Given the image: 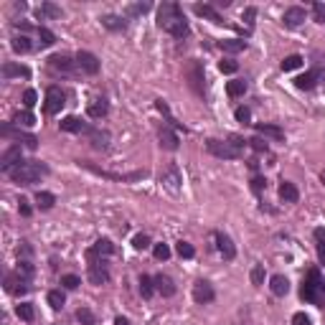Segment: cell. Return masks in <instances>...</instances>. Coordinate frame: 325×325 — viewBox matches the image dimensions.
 Returning <instances> with one entry per match:
<instances>
[{
    "label": "cell",
    "instance_id": "obj_1",
    "mask_svg": "<svg viewBox=\"0 0 325 325\" xmlns=\"http://www.w3.org/2000/svg\"><path fill=\"white\" fill-rule=\"evenodd\" d=\"M157 26L162 31H168L176 38H186L188 36V23L178 8V3H162L157 8Z\"/></svg>",
    "mask_w": 325,
    "mask_h": 325
},
{
    "label": "cell",
    "instance_id": "obj_2",
    "mask_svg": "<svg viewBox=\"0 0 325 325\" xmlns=\"http://www.w3.org/2000/svg\"><path fill=\"white\" fill-rule=\"evenodd\" d=\"M46 173H49V168L44 166V162H38V160H21L8 176H11L18 186H33V183H38L41 176H46Z\"/></svg>",
    "mask_w": 325,
    "mask_h": 325
},
{
    "label": "cell",
    "instance_id": "obj_3",
    "mask_svg": "<svg viewBox=\"0 0 325 325\" xmlns=\"http://www.w3.org/2000/svg\"><path fill=\"white\" fill-rule=\"evenodd\" d=\"M300 297L305 302L325 307V277L320 274V269H310L307 272V277L302 282V290H300Z\"/></svg>",
    "mask_w": 325,
    "mask_h": 325
},
{
    "label": "cell",
    "instance_id": "obj_4",
    "mask_svg": "<svg viewBox=\"0 0 325 325\" xmlns=\"http://www.w3.org/2000/svg\"><path fill=\"white\" fill-rule=\"evenodd\" d=\"M206 150H209L211 155H216V157H224V160H234V157L241 155L229 140H226V142H221V140H209V142H206Z\"/></svg>",
    "mask_w": 325,
    "mask_h": 325
},
{
    "label": "cell",
    "instance_id": "obj_5",
    "mask_svg": "<svg viewBox=\"0 0 325 325\" xmlns=\"http://www.w3.org/2000/svg\"><path fill=\"white\" fill-rule=\"evenodd\" d=\"M64 104H66L64 89L61 87H49V92H46V112L49 114H56V112H61Z\"/></svg>",
    "mask_w": 325,
    "mask_h": 325
},
{
    "label": "cell",
    "instance_id": "obj_6",
    "mask_svg": "<svg viewBox=\"0 0 325 325\" xmlns=\"http://www.w3.org/2000/svg\"><path fill=\"white\" fill-rule=\"evenodd\" d=\"M76 66H79L84 74H92V76H94V74L99 71V59H97L92 51H79V54H76Z\"/></svg>",
    "mask_w": 325,
    "mask_h": 325
},
{
    "label": "cell",
    "instance_id": "obj_7",
    "mask_svg": "<svg viewBox=\"0 0 325 325\" xmlns=\"http://www.w3.org/2000/svg\"><path fill=\"white\" fill-rule=\"evenodd\" d=\"M89 279H92L94 285H104V282L109 279V269H107L104 259H92V262H89Z\"/></svg>",
    "mask_w": 325,
    "mask_h": 325
},
{
    "label": "cell",
    "instance_id": "obj_8",
    "mask_svg": "<svg viewBox=\"0 0 325 325\" xmlns=\"http://www.w3.org/2000/svg\"><path fill=\"white\" fill-rule=\"evenodd\" d=\"M21 162V147L18 145H13V147H8L6 152H3V157H0V171L3 173H11L16 166Z\"/></svg>",
    "mask_w": 325,
    "mask_h": 325
},
{
    "label": "cell",
    "instance_id": "obj_9",
    "mask_svg": "<svg viewBox=\"0 0 325 325\" xmlns=\"http://www.w3.org/2000/svg\"><path fill=\"white\" fill-rule=\"evenodd\" d=\"M214 297H216V295H214V287H211L206 279H198V282L193 285V300H196L198 305H209Z\"/></svg>",
    "mask_w": 325,
    "mask_h": 325
},
{
    "label": "cell",
    "instance_id": "obj_10",
    "mask_svg": "<svg viewBox=\"0 0 325 325\" xmlns=\"http://www.w3.org/2000/svg\"><path fill=\"white\" fill-rule=\"evenodd\" d=\"M160 183L166 186L168 191L178 193V188H181V186H178V183H181V173H178V168H176V166H168L166 171L160 173Z\"/></svg>",
    "mask_w": 325,
    "mask_h": 325
},
{
    "label": "cell",
    "instance_id": "obj_11",
    "mask_svg": "<svg viewBox=\"0 0 325 325\" xmlns=\"http://www.w3.org/2000/svg\"><path fill=\"white\" fill-rule=\"evenodd\" d=\"M157 140H160V145L166 147V150H178V145H181L178 135H176L168 125H162V127L157 130Z\"/></svg>",
    "mask_w": 325,
    "mask_h": 325
},
{
    "label": "cell",
    "instance_id": "obj_12",
    "mask_svg": "<svg viewBox=\"0 0 325 325\" xmlns=\"http://www.w3.org/2000/svg\"><path fill=\"white\" fill-rule=\"evenodd\" d=\"M49 64H51V69H54V71H61V74H71V71H74V66H76V61H71V56H66V54H56V56H51V59H49Z\"/></svg>",
    "mask_w": 325,
    "mask_h": 325
},
{
    "label": "cell",
    "instance_id": "obj_13",
    "mask_svg": "<svg viewBox=\"0 0 325 325\" xmlns=\"http://www.w3.org/2000/svg\"><path fill=\"white\" fill-rule=\"evenodd\" d=\"M6 290H8L11 295H23V292H28V282L16 272V274H8V277H6Z\"/></svg>",
    "mask_w": 325,
    "mask_h": 325
},
{
    "label": "cell",
    "instance_id": "obj_14",
    "mask_svg": "<svg viewBox=\"0 0 325 325\" xmlns=\"http://www.w3.org/2000/svg\"><path fill=\"white\" fill-rule=\"evenodd\" d=\"M152 282H155V290L162 297H173L176 295V285H173V279L168 274H157V277H152Z\"/></svg>",
    "mask_w": 325,
    "mask_h": 325
},
{
    "label": "cell",
    "instance_id": "obj_15",
    "mask_svg": "<svg viewBox=\"0 0 325 325\" xmlns=\"http://www.w3.org/2000/svg\"><path fill=\"white\" fill-rule=\"evenodd\" d=\"M3 132V137H16V140H21V142H26V147H31V150H36L38 147V137L36 135H26V132H16V130H11L8 125L0 130Z\"/></svg>",
    "mask_w": 325,
    "mask_h": 325
},
{
    "label": "cell",
    "instance_id": "obj_16",
    "mask_svg": "<svg viewBox=\"0 0 325 325\" xmlns=\"http://www.w3.org/2000/svg\"><path fill=\"white\" fill-rule=\"evenodd\" d=\"M186 74H188V79H191V87L201 94V92H204V89H201V82H204V69H201V64H198V61H191L188 69H186Z\"/></svg>",
    "mask_w": 325,
    "mask_h": 325
},
{
    "label": "cell",
    "instance_id": "obj_17",
    "mask_svg": "<svg viewBox=\"0 0 325 325\" xmlns=\"http://www.w3.org/2000/svg\"><path fill=\"white\" fill-rule=\"evenodd\" d=\"M282 21H285V26H287V28H297V26L305 21V11H302V8H297V6H292V8H287V11H285V18H282Z\"/></svg>",
    "mask_w": 325,
    "mask_h": 325
},
{
    "label": "cell",
    "instance_id": "obj_18",
    "mask_svg": "<svg viewBox=\"0 0 325 325\" xmlns=\"http://www.w3.org/2000/svg\"><path fill=\"white\" fill-rule=\"evenodd\" d=\"M279 198H282L285 204H297V198H300L297 186L290 183V181H282V183H279Z\"/></svg>",
    "mask_w": 325,
    "mask_h": 325
},
{
    "label": "cell",
    "instance_id": "obj_19",
    "mask_svg": "<svg viewBox=\"0 0 325 325\" xmlns=\"http://www.w3.org/2000/svg\"><path fill=\"white\" fill-rule=\"evenodd\" d=\"M107 109H109L107 99H92L89 107H87V114H89L92 119H102V117L107 114Z\"/></svg>",
    "mask_w": 325,
    "mask_h": 325
},
{
    "label": "cell",
    "instance_id": "obj_20",
    "mask_svg": "<svg viewBox=\"0 0 325 325\" xmlns=\"http://www.w3.org/2000/svg\"><path fill=\"white\" fill-rule=\"evenodd\" d=\"M216 241H219V252L224 254V259H234L236 257V247L226 234H216Z\"/></svg>",
    "mask_w": 325,
    "mask_h": 325
},
{
    "label": "cell",
    "instance_id": "obj_21",
    "mask_svg": "<svg viewBox=\"0 0 325 325\" xmlns=\"http://www.w3.org/2000/svg\"><path fill=\"white\" fill-rule=\"evenodd\" d=\"M193 11H196V16H201V18H209L211 23H219V26L224 23V18L216 13V8H214V6H201V3H198V6H193Z\"/></svg>",
    "mask_w": 325,
    "mask_h": 325
},
{
    "label": "cell",
    "instance_id": "obj_22",
    "mask_svg": "<svg viewBox=\"0 0 325 325\" xmlns=\"http://www.w3.org/2000/svg\"><path fill=\"white\" fill-rule=\"evenodd\" d=\"M219 49L224 54H239V51L247 49V41H241V38H224V41H219Z\"/></svg>",
    "mask_w": 325,
    "mask_h": 325
},
{
    "label": "cell",
    "instance_id": "obj_23",
    "mask_svg": "<svg viewBox=\"0 0 325 325\" xmlns=\"http://www.w3.org/2000/svg\"><path fill=\"white\" fill-rule=\"evenodd\" d=\"M61 130H64V132H89V130H87V125H84L79 117H74V114L61 119Z\"/></svg>",
    "mask_w": 325,
    "mask_h": 325
},
{
    "label": "cell",
    "instance_id": "obj_24",
    "mask_svg": "<svg viewBox=\"0 0 325 325\" xmlns=\"http://www.w3.org/2000/svg\"><path fill=\"white\" fill-rule=\"evenodd\" d=\"M269 287H272V292H274L277 297H282V295L290 292V282H287L285 274H274V277L269 279Z\"/></svg>",
    "mask_w": 325,
    "mask_h": 325
},
{
    "label": "cell",
    "instance_id": "obj_25",
    "mask_svg": "<svg viewBox=\"0 0 325 325\" xmlns=\"http://www.w3.org/2000/svg\"><path fill=\"white\" fill-rule=\"evenodd\" d=\"M257 132L264 137H272V140H285V130L277 125H257Z\"/></svg>",
    "mask_w": 325,
    "mask_h": 325
},
{
    "label": "cell",
    "instance_id": "obj_26",
    "mask_svg": "<svg viewBox=\"0 0 325 325\" xmlns=\"http://www.w3.org/2000/svg\"><path fill=\"white\" fill-rule=\"evenodd\" d=\"M3 76H6V79H11V76H23V79H28L31 71H28L26 66H18V64H3Z\"/></svg>",
    "mask_w": 325,
    "mask_h": 325
},
{
    "label": "cell",
    "instance_id": "obj_27",
    "mask_svg": "<svg viewBox=\"0 0 325 325\" xmlns=\"http://www.w3.org/2000/svg\"><path fill=\"white\" fill-rule=\"evenodd\" d=\"M36 204H38V209L49 211V209H54L56 196H54V193H49V191H38V193H36Z\"/></svg>",
    "mask_w": 325,
    "mask_h": 325
},
{
    "label": "cell",
    "instance_id": "obj_28",
    "mask_svg": "<svg viewBox=\"0 0 325 325\" xmlns=\"http://www.w3.org/2000/svg\"><path fill=\"white\" fill-rule=\"evenodd\" d=\"M11 46H13V51H16V54H28V51L33 49V44H31V38H28V36H16Z\"/></svg>",
    "mask_w": 325,
    "mask_h": 325
},
{
    "label": "cell",
    "instance_id": "obj_29",
    "mask_svg": "<svg viewBox=\"0 0 325 325\" xmlns=\"http://www.w3.org/2000/svg\"><path fill=\"white\" fill-rule=\"evenodd\" d=\"M315 82H317V71H307V74H302V76H297V79H295L297 89H312V87H315Z\"/></svg>",
    "mask_w": 325,
    "mask_h": 325
},
{
    "label": "cell",
    "instance_id": "obj_30",
    "mask_svg": "<svg viewBox=\"0 0 325 325\" xmlns=\"http://www.w3.org/2000/svg\"><path fill=\"white\" fill-rule=\"evenodd\" d=\"M226 92H229V97H241L247 92V82L244 79H231L226 84Z\"/></svg>",
    "mask_w": 325,
    "mask_h": 325
},
{
    "label": "cell",
    "instance_id": "obj_31",
    "mask_svg": "<svg viewBox=\"0 0 325 325\" xmlns=\"http://www.w3.org/2000/svg\"><path fill=\"white\" fill-rule=\"evenodd\" d=\"M13 122H16L18 127H31V125L36 122V117H33L28 109H23V112H16V114H13Z\"/></svg>",
    "mask_w": 325,
    "mask_h": 325
},
{
    "label": "cell",
    "instance_id": "obj_32",
    "mask_svg": "<svg viewBox=\"0 0 325 325\" xmlns=\"http://www.w3.org/2000/svg\"><path fill=\"white\" fill-rule=\"evenodd\" d=\"M176 252H178L181 259H193V257H196V249H193V244H188V241H178V244H176Z\"/></svg>",
    "mask_w": 325,
    "mask_h": 325
},
{
    "label": "cell",
    "instance_id": "obj_33",
    "mask_svg": "<svg viewBox=\"0 0 325 325\" xmlns=\"http://www.w3.org/2000/svg\"><path fill=\"white\" fill-rule=\"evenodd\" d=\"M41 16H49V18H61V8L59 6H54V3H44L41 8H38V18Z\"/></svg>",
    "mask_w": 325,
    "mask_h": 325
},
{
    "label": "cell",
    "instance_id": "obj_34",
    "mask_svg": "<svg viewBox=\"0 0 325 325\" xmlns=\"http://www.w3.org/2000/svg\"><path fill=\"white\" fill-rule=\"evenodd\" d=\"M89 135H92V145H94L97 150L107 147V140H109V135H107V132H99V130H89Z\"/></svg>",
    "mask_w": 325,
    "mask_h": 325
},
{
    "label": "cell",
    "instance_id": "obj_35",
    "mask_svg": "<svg viewBox=\"0 0 325 325\" xmlns=\"http://www.w3.org/2000/svg\"><path fill=\"white\" fill-rule=\"evenodd\" d=\"M140 292H142V297H152V292H155V282H152V277H147V274H142V277H140Z\"/></svg>",
    "mask_w": 325,
    "mask_h": 325
},
{
    "label": "cell",
    "instance_id": "obj_36",
    "mask_svg": "<svg viewBox=\"0 0 325 325\" xmlns=\"http://www.w3.org/2000/svg\"><path fill=\"white\" fill-rule=\"evenodd\" d=\"M64 302H66V297H64L61 290H51V292H49V305H51L54 310H61Z\"/></svg>",
    "mask_w": 325,
    "mask_h": 325
},
{
    "label": "cell",
    "instance_id": "obj_37",
    "mask_svg": "<svg viewBox=\"0 0 325 325\" xmlns=\"http://www.w3.org/2000/svg\"><path fill=\"white\" fill-rule=\"evenodd\" d=\"M315 239H317V259L320 264H325V229H315Z\"/></svg>",
    "mask_w": 325,
    "mask_h": 325
},
{
    "label": "cell",
    "instance_id": "obj_38",
    "mask_svg": "<svg viewBox=\"0 0 325 325\" xmlns=\"http://www.w3.org/2000/svg\"><path fill=\"white\" fill-rule=\"evenodd\" d=\"M102 23H104L109 31H122V28H125V21H122V18H117V16H104V18H102Z\"/></svg>",
    "mask_w": 325,
    "mask_h": 325
},
{
    "label": "cell",
    "instance_id": "obj_39",
    "mask_svg": "<svg viewBox=\"0 0 325 325\" xmlns=\"http://www.w3.org/2000/svg\"><path fill=\"white\" fill-rule=\"evenodd\" d=\"M300 66H302V56H297V54H292L282 61V71H292V69H300Z\"/></svg>",
    "mask_w": 325,
    "mask_h": 325
},
{
    "label": "cell",
    "instance_id": "obj_40",
    "mask_svg": "<svg viewBox=\"0 0 325 325\" xmlns=\"http://www.w3.org/2000/svg\"><path fill=\"white\" fill-rule=\"evenodd\" d=\"M18 317L21 320H26V322H31L33 320V315H36V310H33V305H28V302H23V305H18Z\"/></svg>",
    "mask_w": 325,
    "mask_h": 325
},
{
    "label": "cell",
    "instance_id": "obj_41",
    "mask_svg": "<svg viewBox=\"0 0 325 325\" xmlns=\"http://www.w3.org/2000/svg\"><path fill=\"white\" fill-rule=\"evenodd\" d=\"M76 320H79L82 325H97L92 310H87V307H79V310H76Z\"/></svg>",
    "mask_w": 325,
    "mask_h": 325
},
{
    "label": "cell",
    "instance_id": "obj_42",
    "mask_svg": "<svg viewBox=\"0 0 325 325\" xmlns=\"http://www.w3.org/2000/svg\"><path fill=\"white\" fill-rule=\"evenodd\" d=\"M94 249H97V254L102 257V254H112V252H114V244H112L109 239H99V241L94 244Z\"/></svg>",
    "mask_w": 325,
    "mask_h": 325
},
{
    "label": "cell",
    "instance_id": "obj_43",
    "mask_svg": "<svg viewBox=\"0 0 325 325\" xmlns=\"http://www.w3.org/2000/svg\"><path fill=\"white\" fill-rule=\"evenodd\" d=\"M152 254H155V259H160V262H166V259L171 257V247H168V244H155Z\"/></svg>",
    "mask_w": 325,
    "mask_h": 325
},
{
    "label": "cell",
    "instance_id": "obj_44",
    "mask_svg": "<svg viewBox=\"0 0 325 325\" xmlns=\"http://www.w3.org/2000/svg\"><path fill=\"white\" fill-rule=\"evenodd\" d=\"M38 38H41V46H54L56 44V36L49 28H38Z\"/></svg>",
    "mask_w": 325,
    "mask_h": 325
},
{
    "label": "cell",
    "instance_id": "obj_45",
    "mask_svg": "<svg viewBox=\"0 0 325 325\" xmlns=\"http://www.w3.org/2000/svg\"><path fill=\"white\" fill-rule=\"evenodd\" d=\"M252 285H254V287H262V285H264V267H262V264H257V267L252 269Z\"/></svg>",
    "mask_w": 325,
    "mask_h": 325
},
{
    "label": "cell",
    "instance_id": "obj_46",
    "mask_svg": "<svg viewBox=\"0 0 325 325\" xmlns=\"http://www.w3.org/2000/svg\"><path fill=\"white\" fill-rule=\"evenodd\" d=\"M236 69H239V64L231 61V59H224V61L219 64V71H221V74H236Z\"/></svg>",
    "mask_w": 325,
    "mask_h": 325
},
{
    "label": "cell",
    "instance_id": "obj_47",
    "mask_svg": "<svg viewBox=\"0 0 325 325\" xmlns=\"http://www.w3.org/2000/svg\"><path fill=\"white\" fill-rule=\"evenodd\" d=\"M132 247L140 249V252H145V249L150 247V236H147V234H137V236L132 239Z\"/></svg>",
    "mask_w": 325,
    "mask_h": 325
},
{
    "label": "cell",
    "instance_id": "obj_48",
    "mask_svg": "<svg viewBox=\"0 0 325 325\" xmlns=\"http://www.w3.org/2000/svg\"><path fill=\"white\" fill-rule=\"evenodd\" d=\"M61 285H64L66 290H76V287L82 285V279H79L76 274H64V277H61Z\"/></svg>",
    "mask_w": 325,
    "mask_h": 325
},
{
    "label": "cell",
    "instance_id": "obj_49",
    "mask_svg": "<svg viewBox=\"0 0 325 325\" xmlns=\"http://www.w3.org/2000/svg\"><path fill=\"white\" fill-rule=\"evenodd\" d=\"M312 21L315 23H325V6L322 3H312Z\"/></svg>",
    "mask_w": 325,
    "mask_h": 325
},
{
    "label": "cell",
    "instance_id": "obj_50",
    "mask_svg": "<svg viewBox=\"0 0 325 325\" xmlns=\"http://www.w3.org/2000/svg\"><path fill=\"white\" fill-rule=\"evenodd\" d=\"M18 274L28 282V279L33 277V264H31V262H21V264H18Z\"/></svg>",
    "mask_w": 325,
    "mask_h": 325
},
{
    "label": "cell",
    "instance_id": "obj_51",
    "mask_svg": "<svg viewBox=\"0 0 325 325\" xmlns=\"http://www.w3.org/2000/svg\"><path fill=\"white\" fill-rule=\"evenodd\" d=\"M249 145H252L254 152H267V140H262V137H252Z\"/></svg>",
    "mask_w": 325,
    "mask_h": 325
},
{
    "label": "cell",
    "instance_id": "obj_52",
    "mask_svg": "<svg viewBox=\"0 0 325 325\" xmlns=\"http://www.w3.org/2000/svg\"><path fill=\"white\" fill-rule=\"evenodd\" d=\"M155 107H157V112H162V114H166V117H168V122H173V125H178V122L173 119V114H171V109H168V104H166V102H162V99H157V102H155Z\"/></svg>",
    "mask_w": 325,
    "mask_h": 325
},
{
    "label": "cell",
    "instance_id": "obj_53",
    "mask_svg": "<svg viewBox=\"0 0 325 325\" xmlns=\"http://www.w3.org/2000/svg\"><path fill=\"white\" fill-rule=\"evenodd\" d=\"M150 11V3H137V6H130V16H142V13H147Z\"/></svg>",
    "mask_w": 325,
    "mask_h": 325
},
{
    "label": "cell",
    "instance_id": "obj_54",
    "mask_svg": "<svg viewBox=\"0 0 325 325\" xmlns=\"http://www.w3.org/2000/svg\"><path fill=\"white\" fill-rule=\"evenodd\" d=\"M36 99H38V94H36V89H26V94H23V104L31 109L33 104H36Z\"/></svg>",
    "mask_w": 325,
    "mask_h": 325
},
{
    "label": "cell",
    "instance_id": "obj_55",
    "mask_svg": "<svg viewBox=\"0 0 325 325\" xmlns=\"http://www.w3.org/2000/svg\"><path fill=\"white\" fill-rule=\"evenodd\" d=\"M229 142H231L239 152H244V147L249 145V140H244V137H239V135H231V137H229Z\"/></svg>",
    "mask_w": 325,
    "mask_h": 325
},
{
    "label": "cell",
    "instance_id": "obj_56",
    "mask_svg": "<svg viewBox=\"0 0 325 325\" xmlns=\"http://www.w3.org/2000/svg\"><path fill=\"white\" fill-rule=\"evenodd\" d=\"M264 188H267V181H264L262 176H254V178H252V191H254V193H262Z\"/></svg>",
    "mask_w": 325,
    "mask_h": 325
},
{
    "label": "cell",
    "instance_id": "obj_57",
    "mask_svg": "<svg viewBox=\"0 0 325 325\" xmlns=\"http://www.w3.org/2000/svg\"><path fill=\"white\" fill-rule=\"evenodd\" d=\"M234 114H236V119H239V122H244V125L252 119V112H249V107H239Z\"/></svg>",
    "mask_w": 325,
    "mask_h": 325
},
{
    "label": "cell",
    "instance_id": "obj_58",
    "mask_svg": "<svg viewBox=\"0 0 325 325\" xmlns=\"http://www.w3.org/2000/svg\"><path fill=\"white\" fill-rule=\"evenodd\" d=\"M292 325H310V317L305 312H295L292 315Z\"/></svg>",
    "mask_w": 325,
    "mask_h": 325
},
{
    "label": "cell",
    "instance_id": "obj_59",
    "mask_svg": "<svg viewBox=\"0 0 325 325\" xmlns=\"http://www.w3.org/2000/svg\"><path fill=\"white\" fill-rule=\"evenodd\" d=\"M254 18H257V8H247V11H244V21H247L249 28L254 26Z\"/></svg>",
    "mask_w": 325,
    "mask_h": 325
},
{
    "label": "cell",
    "instance_id": "obj_60",
    "mask_svg": "<svg viewBox=\"0 0 325 325\" xmlns=\"http://www.w3.org/2000/svg\"><path fill=\"white\" fill-rule=\"evenodd\" d=\"M18 209H21V216H31V206H28V201H23V198H21V206H18Z\"/></svg>",
    "mask_w": 325,
    "mask_h": 325
},
{
    "label": "cell",
    "instance_id": "obj_61",
    "mask_svg": "<svg viewBox=\"0 0 325 325\" xmlns=\"http://www.w3.org/2000/svg\"><path fill=\"white\" fill-rule=\"evenodd\" d=\"M114 325H130L127 317H114Z\"/></svg>",
    "mask_w": 325,
    "mask_h": 325
},
{
    "label": "cell",
    "instance_id": "obj_62",
    "mask_svg": "<svg viewBox=\"0 0 325 325\" xmlns=\"http://www.w3.org/2000/svg\"><path fill=\"white\" fill-rule=\"evenodd\" d=\"M322 181H325V176H322Z\"/></svg>",
    "mask_w": 325,
    "mask_h": 325
}]
</instances>
